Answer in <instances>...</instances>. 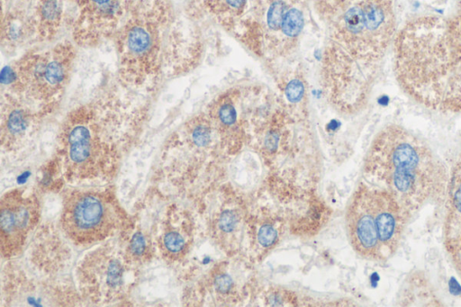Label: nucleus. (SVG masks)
I'll return each instance as SVG.
<instances>
[{
  "mask_svg": "<svg viewBox=\"0 0 461 307\" xmlns=\"http://www.w3.org/2000/svg\"><path fill=\"white\" fill-rule=\"evenodd\" d=\"M363 169L394 196L408 218L446 199L449 173L444 162L425 140L402 125L390 123L375 134Z\"/></svg>",
  "mask_w": 461,
  "mask_h": 307,
  "instance_id": "obj_3",
  "label": "nucleus"
},
{
  "mask_svg": "<svg viewBox=\"0 0 461 307\" xmlns=\"http://www.w3.org/2000/svg\"><path fill=\"white\" fill-rule=\"evenodd\" d=\"M249 0H203L205 11L226 31L234 32Z\"/></svg>",
  "mask_w": 461,
  "mask_h": 307,
  "instance_id": "obj_10",
  "label": "nucleus"
},
{
  "mask_svg": "<svg viewBox=\"0 0 461 307\" xmlns=\"http://www.w3.org/2000/svg\"><path fill=\"white\" fill-rule=\"evenodd\" d=\"M95 124L87 119L72 121L64 135V147L68 160L77 167H86L96 158L100 142Z\"/></svg>",
  "mask_w": 461,
  "mask_h": 307,
  "instance_id": "obj_9",
  "label": "nucleus"
},
{
  "mask_svg": "<svg viewBox=\"0 0 461 307\" xmlns=\"http://www.w3.org/2000/svg\"><path fill=\"white\" fill-rule=\"evenodd\" d=\"M91 9L102 16H110L115 11L116 0H87Z\"/></svg>",
  "mask_w": 461,
  "mask_h": 307,
  "instance_id": "obj_17",
  "label": "nucleus"
},
{
  "mask_svg": "<svg viewBox=\"0 0 461 307\" xmlns=\"http://www.w3.org/2000/svg\"><path fill=\"white\" fill-rule=\"evenodd\" d=\"M30 113L15 104L10 107L3 122V139L14 140L22 138L29 128Z\"/></svg>",
  "mask_w": 461,
  "mask_h": 307,
  "instance_id": "obj_12",
  "label": "nucleus"
},
{
  "mask_svg": "<svg viewBox=\"0 0 461 307\" xmlns=\"http://www.w3.org/2000/svg\"><path fill=\"white\" fill-rule=\"evenodd\" d=\"M116 223L115 207L105 194L77 191L64 202L62 229L76 244L90 245L107 238Z\"/></svg>",
  "mask_w": 461,
  "mask_h": 307,
  "instance_id": "obj_7",
  "label": "nucleus"
},
{
  "mask_svg": "<svg viewBox=\"0 0 461 307\" xmlns=\"http://www.w3.org/2000/svg\"><path fill=\"white\" fill-rule=\"evenodd\" d=\"M189 140L196 147H205L211 141L212 127L208 120L197 117L187 126Z\"/></svg>",
  "mask_w": 461,
  "mask_h": 307,
  "instance_id": "obj_14",
  "label": "nucleus"
},
{
  "mask_svg": "<svg viewBox=\"0 0 461 307\" xmlns=\"http://www.w3.org/2000/svg\"><path fill=\"white\" fill-rule=\"evenodd\" d=\"M307 17V0H249L233 33L258 56L276 60L296 48Z\"/></svg>",
  "mask_w": 461,
  "mask_h": 307,
  "instance_id": "obj_5",
  "label": "nucleus"
},
{
  "mask_svg": "<svg viewBox=\"0 0 461 307\" xmlns=\"http://www.w3.org/2000/svg\"><path fill=\"white\" fill-rule=\"evenodd\" d=\"M146 242L140 233H136L131 240V250L135 256H140L145 252Z\"/></svg>",
  "mask_w": 461,
  "mask_h": 307,
  "instance_id": "obj_18",
  "label": "nucleus"
},
{
  "mask_svg": "<svg viewBox=\"0 0 461 307\" xmlns=\"http://www.w3.org/2000/svg\"><path fill=\"white\" fill-rule=\"evenodd\" d=\"M161 246L168 257H176L185 252L186 242L178 231L169 230L162 237Z\"/></svg>",
  "mask_w": 461,
  "mask_h": 307,
  "instance_id": "obj_15",
  "label": "nucleus"
},
{
  "mask_svg": "<svg viewBox=\"0 0 461 307\" xmlns=\"http://www.w3.org/2000/svg\"><path fill=\"white\" fill-rule=\"evenodd\" d=\"M460 3H461V0H460Z\"/></svg>",
  "mask_w": 461,
  "mask_h": 307,
  "instance_id": "obj_20",
  "label": "nucleus"
},
{
  "mask_svg": "<svg viewBox=\"0 0 461 307\" xmlns=\"http://www.w3.org/2000/svg\"><path fill=\"white\" fill-rule=\"evenodd\" d=\"M392 50L395 79L404 94L427 109L461 113V11L408 20Z\"/></svg>",
  "mask_w": 461,
  "mask_h": 307,
  "instance_id": "obj_2",
  "label": "nucleus"
},
{
  "mask_svg": "<svg viewBox=\"0 0 461 307\" xmlns=\"http://www.w3.org/2000/svg\"><path fill=\"white\" fill-rule=\"evenodd\" d=\"M326 28L322 81L330 104L366 105L396 33L395 0H312Z\"/></svg>",
  "mask_w": 461,
  "mask_h": 307,
  "instance_id": "obj_1",
  "label": "nucleus"
},
{
  "mask_svg": "<svg viewBox=\"0 0 461 307\" xmlns=\"http://www.w3.org/2000/svg\"><path fill=\"white\" fill-rule=\"evenodd\" d=\"M445 248L461 278V229L446 236Z\"/></svg>",
  "mask_w": 461,
  "mask_h": 307,
  "instance_id": "obj_16",
  "label": "nucleus"
},
{
  "mask_svg": "<svg viewBox=\"0 0 461 307\" xmlns=\"http://www.w3.org/2000/svg\"><path fill=\"white\" fill-rule=\"evenodd\" d=\"M39 16L43 36L50 38L58 29L61 17L59 0H41L39 6Z\"/></svg>",
  "mask_w": 461,
  "mask_h": 307,
  "instance_id": "obj_13",
  "label": "nucleus"
},
{
  "mask_svg": "<svg viewBox=\"0 0 461 307\" xmlns=\"http://www.w3.org/2000/svg\"><path fill=\"white\" fill-rule=\"evenodd\" d=\"M408 219L389 191L361 183L345 214L349 243L365 259L386 261L398 250Z\"/></svg>",
  "mask_w": 461,
  "mask_h": 307,
  "instance_id": "obj_4",
  "label": "nucleus"
},
{
  "mask_svg": "<svg viewBox=\"0 0 461 307\" xmlns=\"http://www.w3.org/2000/svg\"><path fill=\"white\" fill-rule=\"evenodd\" d=\"M446 200L447 236L461 229V154L449 173Z\"/></svg>",
  "mask_w": 461,
  "mask_h": 307,
  "instance_id": "obj_11",
  "label": "nucleus"
},
{
  "mask_svg": "<svg viewBox=\"0 0 461 307\" xmlns=\"http://www.w3.org/2000/svg\"><path fill=\"white\" fill-rule=\"evenodd\" d=\"M75 59L76 50L67 42L28 51L3 68L2 86L15 95L41 101L55 98L68 86Z\"/></svg>",
  "mask_w": 461,
  "mask_h": 307,
  "instance_id": "obj_6",
  "label": "nucleus"
},
{
  "mask_svg": "<svg viewBox=\"0 0 461 307\" xmlns=\"http://www.w3.org/2000/svg\"><path fill=\"white\" fill-rule=\"evenodd\" d=\"M38 219L35 200L18 190L6 193L0 203L1 251L5 257L18 254Z\"/></svg>",
  "mask_w": 461,
  "mask_h": 307,
  "instance_id": "obj_8",
  "label": "nucleus"
},
{
  "mask_svg": "<svg viewBox=\"0 0 461 307\" xmlns=\"http://www.w3.org/2000/svg\"><path fill=\"white\" fill-rule=\"evenodd\" d=\"M276 230L270 226L263 227L259 233L260 243L264 246L272 244L276 239Z\"/></svg>",
  "mask_w": 461,
  "mask_h": 307,
  "instance_id": "obj_19",
  "label": "nucleus"
}]
</instances>
